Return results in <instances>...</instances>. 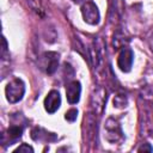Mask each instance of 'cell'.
<instances>
[{"mask_svg":"<svg viewBox=\"0 0 153 153\" xmlns=\"http://www.w3.org/2000/svg\"><path fill=\"white\" fill-rule=\"evenodd\" d=\"M105 103H106L105 88L102 86L93 88V91L91 93V98H90V114H91V116H93L94 118L99 117L103 114Z\"/></svg>","mask_w":153,"mask_h":153,"instance_id":"cell-1","label":"cell"},{"mask_svg":"<svg viewBox=\"0 0 153 153\" xmlns=\"http://www.w3.org/2000/svg\"><path fill=\"white\" fill-rule=\"evenodd\" d=\"M104 48L105 44L100 37H96L91 43V47L88 49V60L94 69H99L103 63L104 54H105Z\"/></svg>","mask_w":153,"mask_h":153,"instance_id":"cell-2","label":"cell"},{"mask_svg":"<svg viewBox=\"0 0 153 153\" xmlns=\"http://www.w3.org/2000/svg\"><path fill=\"white\" fill-rule=\"evenodd\" d=\"M104 137L110 143H118L123 140V133L117 120L109 117L104 124Z\"/></svg>","mask_w":153,"mask_h":153,"instance_id":"cell-3","label":"cell"},{"mask_svg":"<svg viewBox=\"0 0 153 153\" xmlns=\"http://www.w3.org/2000/svg\"><path fill=\"white\" fill-rule=\"evenodd\" d=\"M5 93L10 103H18L19 100H22L25 93V84L22 79H13L7 84Z\"/></svg>","mask_w":153,"mask_h":153,"instance_id":"cell-4","label":"cell"},{"mask_svg":"<svg viewBox=\"0 0 153 153\" xmlns=\"http://www.w3.org/2000/svg\"><path fill=\"white\" fill-rule=\"evenodd\" d=\"M59 59H60V55L55 51L43 53L38 59V66L47 74H53L56 72L59 67Z\"/></svg>","mask_w":153,"mask_h":153,"instance_id":"cell-5","label":"cell"},{"mask_svg":"<svg viewBox=\"0 0 153 153\" xmlns=\"http://www.w3.org/2000/svg\"><path fill=\"white\" fill-rule=\"evenodd\" d=\"M23 130H24V124L12 123L6 129V131H4L1 135L2 146H11V145L16 143L17 141H19L23 135Z\"/></svg>","mask_w":153,"mask_h":153,"instance_id":"cell-6","label":"cell"},{"mask_svg":"<svg viewBox=\"0 0 153 153\" xmlns=\"http://www.w3.org/2000/svg\"><path fill=\"white\" fill-rule=\"evenodd\" d=\"M81 14H82L84 20L87 24H90V25H97L99 23L100 16H99L98 7L91 0H88V1L82 4V6H81Z\"/></svg>","mask_w":153,"mask_h":153,"instance_id":"cell-7","label":"cell"},{"mask_svg":"<svg viewBox=\"0 0 153 153\" xmlns=\"http://www.w3.org/2000/svg\"><path fill=\"white\" fill-rule=\"evenodd\" d=\"M133 60H134V54L133 50L128 47H124L121 49L118 57H117V66L120 67V69L124 73L129 72L133 66Z\"/></svg>","mask_w":153,"mask_h":153,"instance_id":"cell-8","label":"cell"},{"mask_svg":"<svg viewBox=\"0 0 153 153\" xmlns=\"http://www.w3.org/2000/svg\"><path fill=\"white\" fill-rule=\"evenodd\" d=\"M61 105V97L56 90H51L44 98V109L48 114H54Z\"/></svg>","mask_w":153,"mask_h":153,"instance_id":"cell-9","label":"cell"},{"mask_svg":"<svg viewBox=\"0 0 153 153\" xmlns=\"http://www.w3.org/2000/svg\"><path fill=\"white\" fill-rule=\"evenodd\" d=\"M31 139L37 141V142H53L57 139V136L54 133H50L48 130H45L42 127H36L31 130Z\"/></svg>","mask_w":153,"mask_h":153,"instance_id":"cell-10","label":"cell"},{"mask_svg":"<svg viewBox=\"0 0 153 153\" xmlns=\"http://www.w3.org/2000/svg\"><path fill=\"white\" fill-rule=\"evenodd\" d=\"M80 93H81V86H80L79 81L74 80V81H71L69 84H67L66 96H67V100L69 104H76L80 99Z\"/></svg>","mask_w":153,"mask_h":153,"instance_id":"cell-11","label":"cell"},{"mask_svg":"<svg viewBox=\"0 0 153 153\" xmlns=\"http://www.w3.org/2000/svg\"><path fill=\"white\" fill-rule=\"evenodd\" d=\"M128 42H129V38L121 30H117L112 36V45L115 49H122L127 47Z\"/></svg>","mask_w":153,"mask_h":153,"instance_id":"cell-12","label":"cell"},{"mask_svg":"<svg viewBox=\"0 0 153 153\" xmlns=\"http://www.w3.org/2000/svg\"><path fill=\"white\" fill-rule=\"evenodd\" d=\"M127 104H128V99H127L126 94L118 93V94L115 96V98H114V106L121 109V108H126Z\"/></svg>","mask_w":153,"mask_h":153,"instance_id":"cell-13","label":"cell"},{"mask_svg":"<svg viewBox=\"0 0 153 153\" xmlns=\"http://www.w3.org/2000/svg\"><path fill=\"white\" fill-rule=\"evenodd\" d=\"M76 117H78V110L76 109H69L66 114H65V118L67 120V121H69V122H74L75 120H76Z\"/></svg>","mask_w":153,"mask_h":153,"instance_id":"cell-14","label":"cell"},{"mask_svg":"<svg viewBox=\"0 0 153 153\" xmlns=\"http://www.w3.org/2000/svg\"><path fill=\"white\" fill-rule=\"evenodd\" d=\"M14 153H33V148L31 146H29L27 143H22L16 151Z\"/></svg>","mask_w":153,"mask_h":153,"instance_id":"cell-15","label":"cell"},{"mask_svg":"<svg viewBox=\"0 0 153 153\" xmlns=\"http://www.w3.org/2000/svg\"><path fill=\"white\" fill-rule=\"evenodd\" d=\"M30 6H31L32 11H35L38 16L43 17V14H44V10H43V7L41 6V4H39L38 1H37V5H33V2H31V1H30Z\"/></svg>","mask_w":153,"mask_h":153,"instance_id":"cell-16","label":"cell"},{"mask_svg":"<svg viewBox=\"0 0 153 153\" xmlns=\"http://www.w3.org/2000/svg\"><path fill=\"white\" fill-rule=\"evenodd\" d=\"M137 151H139V152H142V151H143V152H145V151L152 152V151H153V147H152V146H149V143H143L141 147H139V148H137Z\"/></svg>","mask_w":153,"mask_h":153,"instance_id":"cell-17","label":"cell"},{"mask_svg":"<svg viewBox=\"0 0 153 153\" xmlns=\"http://www.w3.org/2000/svg\"><path fill=\"white\" fill-rule=\"evenodd\" d=\"M73 2H75V4H81V2H86V1H88V0H72Z\"/></svg>","mask_w":153,"mask_h":153,"instance_id":"cell-18","label":"cell"},{"mask_svg":"<svg viewBox=\"0 0 153 153\" xmlns=\"http://www.w3.org/2000/svg\"><path fill=\"white\" fill-rule=\"evenodd\" d=\"M151 45H152V49H153V35H152V37H151Z\"/></svg>","mask_w":153,"mask_h":153,"instance_id":"cell-19","label":"cell"}]
</instances>
